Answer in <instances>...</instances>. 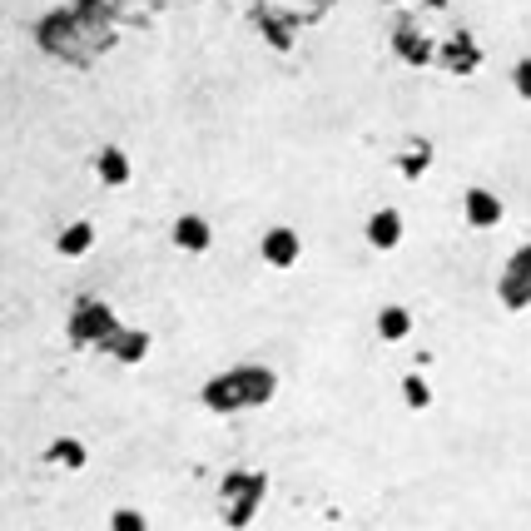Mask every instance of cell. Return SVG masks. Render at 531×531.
Listing matches in <instances>:
<instances>
[{
  "label": "cell",
  "instance_id": "obj_4",
  "mask_svg": "<svg viewBox=\"0 0 531 531\" xmlns=\"http://www.w3.org/2000/svg\"><path fill=\"white\" fill-rule=\"evenodd\" d=\"M209 239H214V234H209V224H204L199 214H184V219L174 224V244H179L184 254H204Z\"/></svg>",
  "mask_w": 531,
  "mask_h": 531
},
{
  "label": "cell",
  "instance_id": "obj_8",
  "mask_svg": "<svg viewBox=\"0 0 531 531\" xmlns=\"http://www.w3.org/2000/svg\"><path fill=\"white\" fill-rule=\"evenodd\" d=\"M95 333H110V313H105V308L75 313V338H95Z\"/></svg>",
  "mask_w": 531,
  "mask_h": 531
},
{
  "label": "cell",
  "instance_id": "obj_6",
  "mask_svg": "<svg viewBox=\"0 0 531 531\" xmlns=\"http://www.w3.org/2000/svg\"><path fill=\"white\" fill-rule=\"evenodd\" d=\"M90 244H95V229L80 219V224H70L65 234H60V254L65 259H75V254H90Z\"/></svg>",
  "mask_w": 531,
  "mask_h": 531
},
{
  "label": "cell",
  "instance_id": "obj_1",
  "mask_svg": "<svg viewBox=\"0 0 531 531\" xmlns=\"http://www.w3.org/2000/svg\"><path fill=\"white\" fill-rule=\"evenodd\" d=\"M368 244H373V249H398L402 244V214L398 209H378V214L368 219Z\"/></svg>",
  "mask_w": 531,
  "mask_h": 531
},
{
  "label": "cell",
  "instance_id": "obj_7",
  "mask_svg": "<svg viewBox=\"0 0 531 531\" xmlns=\"http://www.w3.org/2000/svg\"><path fill=\"white\" fill-rule=\"evenodd\" d=\"M100 179H105L110 189L125 184V179H130V159H125L120 149H105V154H100Z\"/></svg>",
  "mask_w": 531,
  "mask_h": 531
},
{
  "label": "cell",
  "instance_id": "obj_9",
  "mask_svg": "<svg viewBox=\"0 0 531 531\" xmlns=\"http://www.w3.org/2000/svg\"><path fill=\"white\" fill-rule=\"evenodd\" d=\"M502 298H507L512 308H527V303H531V278H517V273H507V283H502Z\"/></svg>",
  "mask_w": 531,
  "mask_h": 531
},
{
  "label": "cell",
  "instance_id": "obj_12",
  "mask_svg": "<svg viewBox=\"0 0 531 531\" xmlns=\"http://www.w3.org/2000/svg\"><path fill=\"white\" fill-rule=\"evenodd\" d=\"M402 393H407V407H427V402H432V393H427V383H422V378H407V383H402Z\"/></svg>",
  "mask_w": 531,
  "mask_h": 531
},
{
  "label": "cell",
  "instance_id": "obj_14",
  "mask_svg": "<svg viewBox=\"0 0 531 531\" xmlns=\"http://www.w3.org/2000/svg\"><path fill=\"white\" fill-rule=\"evenodd\" d=\"M512 85H517V95L531 100V60H517V70H512Z\"/></svg>",
  "mask_w": 531,
  "mask_h": 531
},
{
  "label": "cell",
  "instance_id": "obj_13",
  "mask_svg": "<svg viewBox=\"0 0 531 531\" xmlns=\"http://www.w3.org/2000/svg\"><path fill=\"white\" fill-rule=\"evenodd\" d=\"M110 531H149V527H144V517H139V512L125 507V512H115V517H110Z\"/></svg>",
  "mask_w": 531,
  "mask_h": 531
},
{
  "label": "cell",
  "instance_id": "obj_3",
  "mask_svg": "<svg viewBox=\"0 0 531 531\" xmlns=\"http://www.w3.org/2000/svg\"><path fill=\"white\" fill-rule=\"evenodd\" d=\"M264 259L273 268H293V264H298V234H293V229H268Z\"/></svg>",
  "mask_w": 531,
  "mask_h": 531
},
{
  "label": "cell",
  "instance_id": "obj_2",
  "mask_svg": "<svg viewBox=\"0 0 531 531\" xmlns=\"http://www.w3.org/2000/svg\"><path fill=\"white\" fill-rule=\"evenodd\" d=\"M467 224H477V229H497V224H502V199L487 194V189H472V194H467Z\"/></svg>",
  "mask_w": 531,
  "mask_h": 531
},
{
  "label": "cell",
  "instance_id": "obj_11",
  "mask_svg": "<svg viewBox=\"0 0 531 531\" xmlns=\"http://www.w3.org/2000/svg\"><path fill=\"white\" fill-rule=\"evenodd\" d=\"M50 457H55V462H65V467H85V447H80V442H55V447H50Z\"/></svg>",
  "mask_w": 531,
  "mask_h": 531
},
{
  "label": "cell",
  "instance_id": "obj_15",
  "mask_svg": "<svg viewBox=\"0 0 531 531\" xmlns=\"http://www.w3.org/2000/svg\"><path fill=\"white\" fill-rule=\"evenodd\" d=\"M512 273H517V278H531V249H522V254L512 259Z\"/></svg>",
  "mask_w": 531,
  "mask_h": 531
},
{
  "label": "cell",
  "instance_id": "obj_10",
  "mask_svg": "<svg viewBox=\"0 0 531 531\" xmlns=\"http://www.w3.org/2000/svg\"><path fill=\"white\" fill-rule=\"evenodd\" d=\"M115 353H120L125 363H139V358H144V333H120V338H115Z\"/></svg>",
  "mask_w": 531,
  "mask_h": 531
},
{
  "label": "cell",
  "instance_id": "obj_5",
  "mask_svg": "<svg viewBox=\"0 0 531 531\" xmlns=\"http://www.w3.org/2000/svg\"><path fill=\"white\" fill-rule=\"evenodd\" d=\"M378 333H383L388 343H402V338L412 333V313H407V308H383V313H378Z\"/></svg>",
  "mask_w": 531,
  "mask_h": 531
}]
</instances>
